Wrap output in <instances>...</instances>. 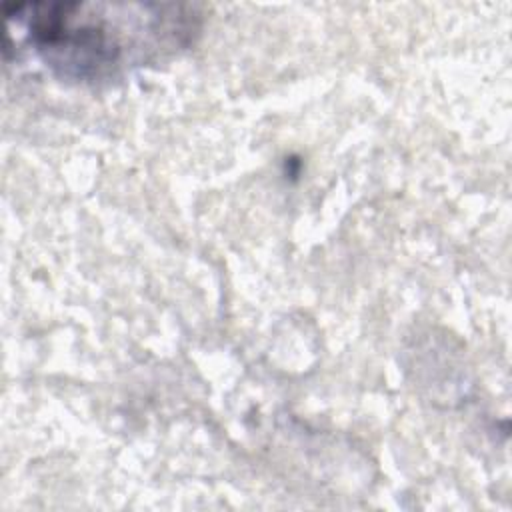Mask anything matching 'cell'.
Returning a JSON list of instances; mask_svg holds the SVG:
<instances>
[{"instance_id": "6da1fadb", "label": "cell", "mask_w": 512, "mask_h": 512, "mask_svg": "<svg viewBox=\"0 0 512 512\" xmlns=\"http://www.w3.org/2000/svg\"><path fill=\"white\" fill-rule=\"evenodd\" d=\"M6 22L26 32L46 64L74 78H98L122 62L138 36H180L188 14L178 6L34 2L4 4Z\"/></svg>"}]
</instances>
